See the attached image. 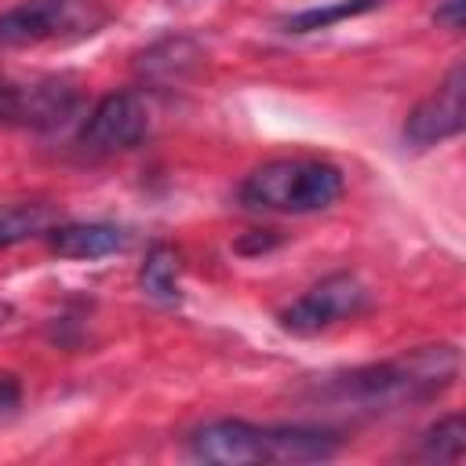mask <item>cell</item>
Segmentation results:
<instances>
[{"instance_id": "cell-9", "label": "cell", "mask_w": 466, "mask_h": 466, "mask_svg": "<svg viewBox=\"0 0 466 466\" xmlns=\"http://www.w3.org/2000/svg\"><path fill=\"white\" fill-rule=\"evenodd\" d=\"M44 237L58 258H106L127 244V233L113 222H66L51 226Z\"/></svg>"}, {"instance_id": "cell-12", "label": "cell", "mask_w": 466, "mask_h": 466, "mask_svg": "<svg viewBox=\"0 0 466 466\" xmlns=\"http://www.w3.org/2000/svg\"><path fill=\"white\" fill-rule=\"evenodd\" d=\"M51 229V208L47 204H11L0 208V251L15 248L36 233Z\"/></svg>"}, {"instance_id": "cell-4", "label": "cell", "mask_w": 466, "mask_h": 466, "mask_svg": "<svg viewBox=\"0 0 466 466\" xmlns=\"http://www.w3.org/2000/svg\"><path fill=\"white\" fill-rule=\"evenodd\" d=\"M106 11L95 0H18L0 11V47H33L98 33Z\"/></svg>"}, {"instance_id": "cell-8", "label": "cell", "mask_w": 466, "mask_h": 466, "mask_svg": "<svg viewBox=\"0 0 466 466\" xmlns=\"http://www.w3.org/2000/svg\"><path fill=\"white\" fill-rule=\"evenodd\" d=\"M76 109V95L66 84H18L0 73V124L55 127Z\"/></svg>"}, {"instance_id": "cell-14", "label": "cell", "mask_w": 466, "mask_h": 466, "mask_svg": "<svg viewBox=\"0 0 466 466\" xmlns=\"http://www.w3.org/2000/svg\"><path fill=\"white\" fill-rule=\"evenodd\" d=\"M462 7H466V0H441L433 11V22L444 29H462Z\"/></svg>"}, {"instance_id": "cell-2", "label": "cell", "mask_w": 466, "mask_h": 466, "mask_svg": "<svg viewBox=\"0 0 466 466\" xmlns=\"http://www.w3.org/2000/svg\"><path fill=\"white\" fill-rule=\"evenodd\" d=\"M189 451L215 466L324 462L339 451V437L317 426H258L248 419H215L189 437Z\"/></svg>"}, {"instance_id": "cell-6", "label": "cell", "mask_w": 466, "mask_h": 466, "mask_svg": "<svg viewBox=\"0 0 466 466\" xmlns=\"http://www.w3.org/2000/svg\"><path fill=\"white\" fill-rule=\"evenodd\" d=\"M149 131V106L138 91H109L102 95L80 124L76 146L87 157H113L135 149Z\"/></svg>"}, {"instance_id": "cell-13", "label": "cell", "mask_w": 466, "mask_h": 466, "mask_svg": "<svg viewBox=\"0 0 466 466\" xmlns=\"http://www.w3.org/2000/svg\"><path fill=\"white\" fill-rule=\"evenodd\" d=\"M466 448V430H462V415L451 411L444 419H437L422 437H419V455L422 459H437V462H459Z\"/></svg>"}, {"instance_id": "cell-15", "label": "cell", "mask_w": 466, "mask_h": 466, "mask_svg": "<svg viewBox=\"0 0 466 466\" xmlns=\"http://www.w3.org/2000/svg\"><path fill=\"white\" fill-rule=\"evenodd\" d=\"M18 400H22V386H18V379H15V375H0V419L11 415V411L18 408Z\"/></svg>"}, {"instance_id": "cell-16", "label": "cell", "mask_w": 466, "mask_h": 466, "mask_svg": "<svg viewBox=\"0 0 466 466\" xmlns=\"http://www.w3.org/2000/svg\"><path fill=\"white\" fill-rule=\"evenodd\" d=\"M7 320H11V306H7V302H0V328H4Z\"/></svg>"}, {"instance_id": "cell-7", "label": "cell", "mask_w": 466, "mask_h": 466, "mask_svg": "<svg viewBox=\"0 0 466 466\" xmlns=\"http://www.w3.org/2000/svg\"><path fill=\"white\" fill-rule=\"evenodd\" d=\"M466 124V69L451 66L448 76L415 102V109L404 116V142L411 149H430L448 138H455Z\"/></svg>"}, {"instance_id": "cell-11", "label": "cell", "mask_w": 466, "mask_h": 466, "mask_svg": "<svg viewBox=\"0 0 466 466\" xmlns=\"http://www.w3.org/2000/svg\"><path fill=\"white\" fill-rule=\"evenodd\" d=\"M379 4H382V0H328V4L302 7V11L288 15V18L280 22V29H284V33H295V36H302V33H320V29H331V25L346 22V18L368 15V11H375Z\"/></svg>"}, {"instance_id": "cell-5", "label": "cell", "mask_w": 466, "mask_h": 466, "mask_svg": "<svg viewBox=\"0 0 466 466\" xmlns=\"http://www.w3.org/2000/svg\"><path fill=\"white\" fill-rule=\"evenodd\" d=\"M368 306V288L357 273H328L291 306L280 309V328L291 335H320L342 320H353Z\"/></svg>"}, {"instance_id": "cell-10", "label": "cell", "mask_w": 466, "mask_h": 466, "mask_svg": "<svg viewBox=\"0 0 466 466\" xmlns=\"http://www.w3.org/2000/svg\"><path fill=\"white\" fill-rule=\"evenodd\" d=\"M178 273H182V262H178V251L167 248V244H157L149 248L142 269H138V284L142 291L160 302V306H175L182 299V284H178Z\"/></svg>"}, {"instance_id": "cell-3", "label": "cell", "mask_w": 466, "mask_h": 466, "mask_svg": "<svg viewBox=\"0 0 466 466\" xmlns=\"http://www.w3.org/2000/svg\"><path fill=\"white\" fill-rule=\"evenodd\" d=\"M346 182L331 160L320 157H277L244 175L237 197L248 211L313 215L342 197Z\"/></svg>"}, {"instance_id": "cell-1", "label": "cell", "mask_w": 466, "mask_h": 466, "mask_svg": "<svg viewBox=\"0 0 466 466\" xmlns=\"http://www.w3.org/2000/svg\"><path fill=\"white\" fill-rule=\"evenodd\" d=\"M459 375L455 346H419L390 360H371L317 386V400L346 411H393L441 397Z\"/></svg>"}]
</instances>
